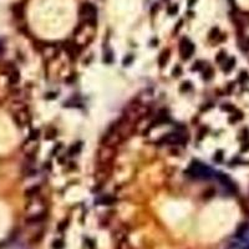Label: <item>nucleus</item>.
Segmentation results:
<instances>
[{
	"instance_id": "nucleus-1",
	"label": "nucleus",
	"mask_w": 249,
	"mask_h": 249,
	"mask_svg": "<svg viewBox=\"0 0 249 249\" xmlns=\"http://www.w3.org/2000/svg\"><path fill=\"white\" fill-rule=\"evenodd\" d=\"M187 174L192 176L194 178H203V179H208L213 176V171L208 167L200 163L199 161H192L190 166L187 171Z\"/></svg>"
},
{
	"instance_id": "nucleus-2",
	"label": "nucleus",
	"mask_w": 249,
	"mask_h": 249,
	"mask_svg": "<svg viewBox=\"0 0 249 249\" xmlns=\"http://www.w3.org/2000/svg\"><path fill=\"white\" fill-rule=\"evenodd\" d=\"M78 14H80L81 18L85 19V21H86L87 24H90L91 26L96 25L97 9H96V6H95L93 4H91V3H83L81 6H80Z\"/></svg>"
},
{
	"instance_id": "nucleus-3",
	"label": "nucleus",
	"mask_w": 249,
	"mask_h": 249,
	"mask_svg": "<svg viewBox=\"0 0 249 249\" xmlns=\"http://www.w3.org/2000/svg\"><path fill=\"white\" fill-rule=\"evenodd\" d=\"M187 141V138L184 137L182 133L179 132H173V133H168L165 137L158 141L160 145H179V143H184Z\"/></svg>"
},
{
	"instance_id": "nucleus-4",
	"label": "nucleus",
	"mask_w": 249,
	"mask_h": 249,
	"mask_svg": "<svg viewBox=\"0 0 249 249\" xmlns=\"http://www.w3.org/2000/svg\"><path fill=\"white\" fill-rule=\"evenodd\" d=\"M179 52L183 60H188L190 56L194 54V45L193 42H190L188 39H182L179 42Z\"/></svg>"
},
{
	"instance_id": "nucleus-5",
	"label": "nucleus",
	"mask_w": 249,
	"mask_h": 249,
	"mask_svg": "<svg viewBox=\"0 0 249 249\" xmlns=\"http://www.w3.org/2000/svg\"><path fill=\"white\" fill-rule=\"evenodd\" d=\"M217 178H218V181L223 184L224 187H227L229 190H232V192H234L235 190V186H234V183L232 182V179L227 176V174H224V173H222V172H219V173H217Z\"/></svg>"
},
{
	"instance_id": "nucleus-6",
	"label": "nucleus",
	"mask_w": 249,
	"mask_h": 249,
	"mask_svg": "<svg viewBox=\"0 0 249 249\" xmlns=\"http://www.w3.org/2000/svg\"><path fill=\"white\" fill-rule=\"evenodd\" d=\"M46 212H40V213H36V214H30L28 218L25 219L26 223L29 224H36V223H40L46 218Z\"/></svg>"
},
{
	"instance_id": "nucleus-7",
	"label": "nucleus",
	"mask_w": 249,
	"mask_h": 249,
	"mask_svg": "<svg viewBox=\"0 0 249 249\" xmlns=\"http://www.w3.org/2000/svg\"><path fill=\"white\" fill-rule=\"evenodd\" d=\"M14 120H15V122L18 123V126H24L29 122V115L26 113V112H19V113H15L14 115Z\"/></svg>"
},
{
	"instance_id": "nucleus-8",
	"label": "nucleus",
	"mask_w": 249,
	"mask_h": 249,
	"mask_svg": "<svg viewBox=\"0 0 249 249\" xmlns=\"http://www.w3.org/2000/svg\"><path fill=\"white\" fill-rule=\"evenodd\" d=\"M168 59H169V50L167 49L165 51H162L160 57H158V65H160V67H165Z\"/></svg>"
},
{
	"instance_id": "nucleus-9",
	"label": "nucleus",
	"mask_w": 249,
	"mask_h": 249,
	"mask_svg": "<svg viewBox=\"0 0 249 249\" xmlns=\"http://www.w3.org/2000/svg\"><path fill=\"white\" fill-rule=\"evenodd\" d=\"M20 80V73L16 68H14L11 72H9V83L10 85H16Z\"/></svg>"
},
{
	"instance_id": "nucleus-10",
	"label": "nucleus",
	"mask_w": 249,
	"mask_h": 249,
	"mask_svg": "<svg viewBox=\"0 0 249 249\" xmlns=\"http://www.w3.org/2000/svg\"><path fill=\"white\" fill-rule=\"evenodd\" d=\"M40 192V187L39 186H33V187H30L25 190V195L28 198H33V197H36V195L39 194Z\"/></svg>"
},
{
	"instance_id": "nucleus-11",
	"label": "nucleus",
	"mask_w": 249,
	"mask_h": 249,
	"mask_svg": "<svg viewBox=\"0 0 249 249\" xmlns=\"http://www.w3.org/2000/svg\"><path fill=\"white\" fill-rule=\"evenodd\" d=\"M235 65V59L234 57H229L228 60L224 61V65H223V71L224 72H229L233 70V67Z\"/></svg>"
},
{
	"instance_id": "nucleus-12",
	"label": "nucleus",
	"mask_w": 249,
	"mask_h": 249,
	"mask_svg": "<svg viewBox=\"0 0 249 249\" xmlns=\"http://www.w3.org/2000/svg\"><path fill=\"white\" fill-rule=\"evenodd\" d=\"M81 142H77V143H73L71 147H70V150H68V156H75L77 155L78 152H80L81 150Z\"/></svg>"
},
{
	"instance_id": "nucleus-13",
	"label": "nucleus",
	"mask_w": 249,
	"mask_h": 249,
	"mask_svg": "<svg viewBox=\"0 0 249 249\" xmlns=\"http://www.w3.org/2000/svg\"><path fill=\"white\" fill-rule=\"evenodd\" d=\"M56 135H57V131L54 128V127H49L45 132V138L46 140H52L56 137Z\"/></svg>"
},
{
	"instance_id": "nucleus-14",
	"label": "nucleus",
	"mask_w": 249,
	"mask_h": 249,
	"mask_svg": "<svg viewBox=\"0 0 249 249\" xmlns=\"http://www.w3.org/2000/svg\"><path fill=\"white\" fill-rule=\"evenodd\" d=\"M212 77H213V68L205 66V70H203V78L204 80H210Z\"/></svg>"
},
{
	"instance_id": "nucleus-15",
	"label": "nucleus",
	"mask_w": 249,
	"mask_h": 249,
	"mask_svg": "<svg viewBox=\"0 0 249 249\" xmlns=\"http://www.w3.org/2000/svg\"><path fill=\"white\" fill-rule=\"evenodd\" d=\"M242 118H243V113L240 112V111H234L233 115L229 117V122H237V121H239Z\"/></svg>"
},
{
	"instance_id": "nucleus-16",
	"label": "nucleus",
	"mask_w": 249,
	"mask_h": 249,
	"mask_svg": "<svg viewBox=\"0 0 249 249\" xmlns=\"http://www.w3.org/2000/svg\"><path fill=\"white\" fill-rule=\"evenodd\" d=\"M248 228H249V224L248 223H243L239 228H238V230H237V237H243L247 233Z\"/></svg>"
},
{
	"instance_id": "nucleus-17",
	"label": "nucleus",
	"mask_w": 249,
	"mask_h": 249,
	"mask_svg": "<svg viewBox=\"0 0 249 249\" xmlns=\"http://www.w3.org/2000/svg\"><path fill=\"white\" fill-rule=\"evenodd\" d=\"M14 14H15V16H18V18H23V15H24V9L21 5H15L14 6Z\"/></svg>"
},
{
	"instance_id": "nucleus-18",
	"label": "nucleus",
	"mask_w": 249,
	"mask_h": 249,
	"mask_svg": "<svg viewBox=\"0 0 249 249\" xmlns=\"http://www.w3.org/2000/svg\"><path fill=\"white\" fill-rule=\"evenodd\" d=\"M102 204H106V205H111L116 202V199L113 197H111V195H107V197H103L101 200H100Z\"/></svg>"
},
{
	"instance_id": "nucleus-19",
	"label": "nucleus",
	"mask_w": 249,
	"mask_h": 249,
	"mask_svg": "<svg viewBox=\"0 0 249 249\" xmlns=\"http://www.w3.org/2000/svg\"><path fill=\"white\" fill-rule=\"evenodd\" d=\"M192 88V83H190L189 81H184L181 83V87H179V90H181V92H187L189 91V90Z\"/></svg>"
},
{
	"instance_id": "nucleus-20",
	"label": "nucleus",
	"mask_w": 249,
	"mask_h": 249,
	"mask_svg": "<svg viewBox=\"0 0 249 249\" xmlns=\"http://www.w3.org/2000/svg\"><path fill=\"white\" fill-rule=\"evenodd\" d=\"M52 248L54 249H63L65 248V243H63L62 239H56L52 242Z\"/></svg>"
},
{
	"instance_id": "nucleus-21",
	"label": "nucleus",
	"mask_w": 249,
	"mask_h": 249,
	"mask_svg": "<svg viewBox=\"0 0 249 249\" xmlns=\"http://www.w3.org/2000/svg\"><path fill=\"white\" fill-rule=\"evenodd\" d=\"M225 59H227V52L225 51H219L218 55H217V57H215V61L222 63L223 61H225Z\"/></svg>"
},
{
	"instance_id": "nucleus-22",
	"label": "nucleus",
	"mask_w": 249,
	"mask_h": 249,
	"mask_svg": "<svg viewBox=\"0 0 249 249\" xmlns=\"http://www.w3.org/2000/svg\"><path fill=\"white\" fill-rule=\"evenodd\" d=\"M204 62L203 61H197V62H194L193 63V66H192V71H198V70H202V68H204Z\"/></svg>"
},
{
	"instance_id": "nucleus-23",
	"label": "nucleus",
	"mask_w": 249,
	"mask_h": 249,
	"mask_svg": "<svg viewBox=\"0 0 249 249\" xmlns=\"http://www.w3.org/2000/svg\"><path fill=\"white\" fill-rule=\"evenodd\" d=\"M222 110L227 111V112H234V111H235L234 106L230 105V103H223V105H222Z\"/></svg>"
},
{
	"instance_id": "nucleus-24",
	"label": "nucleus",
	"mask_w": 249,
	"mask_h": 249,
	"mask_svg": "<svg viewBox=\"0 0 249 249\" xmlns=\"http://www.w3.org/2000/svg\"><path fill=\"white\" fill-rule=\"evenodd\" d=\"M39 135H40V131L39 130H33L30 132V136H29V140L31 141H36L39 138Z\"/></svg>"
},
{
	"instance_id": "nucleus-25",
	"label": "nucleus",
	"mask_w": 249,
	"mask_h": 249,
	"mask_svg": "<svg viewBox=\"0 0 249 249\" xmlns=\"http://www.w3.org/2000/svg\"><path fill=\"white\" fill-rule=\"evenodd\" d=\"M213 160H214L215 162H222V161H223V151H222V150L217 151L215 155H214V157H213Z\"/></svg>"
},
{
	"instance_id": "nucleus-26",
	"label": "nucleus",
	"mask_w": 249,
	"mask_h": 249,
	"mask_svg": "<svg viewBox=\"0 0 249 249\" xmlns=\"http://www.w3.org/2000/svg\"><path fill=\"white\" fill-rule=\"evenodd\" d=\"M239 82H242V83H244L245 81H248L249 80V75H248V72H245V71H242L240 72V75H239Z\"/></svg>"
},
{
	"instance_id": "nucleus-27",
	"label": "nucleus",
	"mask_w": 249,
	"mask_h": 249,
	"mask_svg": "<svg viewBox=\"0 0 249 249\" xmlns=\"http://www.w3.org/2000/svg\"><path fill=\"white\" fill-rule=\"evenodd\" d=\"M172 75H173L174 77L181 76V75H182V67L179 66V65H176V67H174L173 71H172Z\"/></svg>"
},
{
	"instance_id": "nucleus-28",
	"label": "nucleus",
	"mask_w": 249,
	"mask_h": 249,
	"mask_svg": "<svg viewBox=\"0 0 249 249\" xmlns=\"http://www.w3.org/2000/svg\"><path fill=\"white\" fill-rule=\"evenodd\" d=\"M103 61L106 63H112L113 61V55H112V52H107V54H105V57H103Z\"/></svg>"
},
{
	"instance_id": "nucleus-29",
	"label": "nucleus",
	"mask_w": 249,
	"mask_h": 249,
	"mask_svg": "<svg viewBox=\"0 0 249 249\" xmlns=\"http://www.w3.org/2000/svg\"><path fill=\"white\" fill-rule=\"evenodd\" d=\"M132 61H133V55H127L123 59L122 63H123V66H128V65L132 63Z\"/></svg>"
},
{
	"instance_id": "nucleus-30",
	"label": "nucleus",
	"mask_w": 249,
	"mask_h": 249,
	"mask_svg": "<svg viewBox=\"0 0 249 249\" xmlns=\"http://www.w3.org/2000/svg\"><path fill=\"white\" fill-rule=\"evenodd\" d=\"M178 11V5L177 4H173L168 8V14L169 15H176V13Z\"/></svg>"
},
{
	"instance_id": "nucleus-31",
	"label": "nucleus",
	"mask_w": 249,
	"mask_h": 249,
	"mask_svg": "<svg viewBox=\"0 0 249 249\" xmlns=\"http://www.w3.org/2000/svg\"><path fill=\"white\" fill-rule=\"evenodd\" d=\"M218 36H219V30L217 28H213L209 34V39H215V38H218Z\"/></svg>"
},
{
	"instance_id": "nucleus-32",
	"label": "nucleus",
	"mask_w": 249,
	"mask_h": 249,
	"mask_svg": "<svg viewBox=\"0 0 249 249\" xmlns=\"http://www.w3.org/2000/svg\"><path fill=\"white\" fill-rule=\"evenodd\" d=\"M67 223H68V220H63V222H61L60 225L57 227V229H59L60 232H63V230H65V228H67Z\"/></svg>"
},
{
	"instance_id": "nucleus-33",
	"label": "nucleus",
	"mask_w": 249,
	"mask_h": 249,
	"mask_svg": "<svg viewBox=\"0 0 249 249\" xmlns=\"http://www.w3.org/2000/svg\"><path fill=\"white\" fill-rule=\"evenodd\" d=\"M57 97V95L56 93H54V92H51V93H47L46 96H45V98H47V100H51V98H56Z\"/></svg>"
},
{
	"instance_id": "nucleus-34",
	"label": "nucleus",
	"mask_w": 249,
	"mask_h": 249,
	"mask_svg": "<svg viewBox=\"0 0 249 249\" xmlns=\"http://www.w3.org/2000/svg\"><path fill=\"white\" fill-rule=\"evenodd\" d=\"M195 1V0H189V6H192V4Z\"/></svg>"
}]
</instances>
